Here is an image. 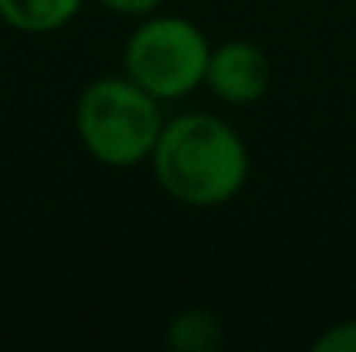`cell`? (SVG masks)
I'll use <instances>...</instances> for the list:
<instances>
[{"label": "cell", "instance_id": "6da1fadb", "mask_svg": "<svg viewBox=\"0 0 356 352\" xmlns=\"http://www.w3.org/2000/svg\"><path fill=\"white\" fill-rule=\"evenodd\" d=\"M156 187L194 211L236 201L249 183L252 156L232 121L211 111L170 115L149 156Z\"/></svg>", "mask_w": 356, "mask_h": 352}, {"label": "cell", "instance_id": "7a4b0ae2", "mask_svg": "<svg viewBox=\"0 0 356 352\" xmlns=\"http://www.w3.org/2000/svg\"><path fill=\"white\" fill-rule=\"evenodd\" d=\"M166 104L124 73L87 80L73 101V131L80 149L104 169L149 166L156 138L166 124Z\"/></svg>", "mask_w": 356, "mask_h": 352}, {"label": "cell", "instance_id": "3957f363", "mask_svg": "<svg viewBox=\"0 0 356 352\" xmlns=\"http://www.w3.org/2000/svg\"><path fill=\"white\" fill-rule=\"evenodd\" d=\"M211 38L197 21L170 10H156L135 21L121 45V73L149 90L163 104L187 101L204 90Z\"/></svg>", "mask_w": 356, "mask_h": 352}, {"label": "cell", "instance_id": "277c9868", "mask_svg": "<svg viewBox=\"0 0 356 352\" xmlns=\"http://www.w3.org/2000/svg\"><path fill=\"white\" fill-rule=\"evenodd\" d=\"M273 87V62L266 49L252 38H225L211 45L204 90L229 104V108H252Z\"/></svg>", "mask_w": 356, "mask_h": 352}, {"label": "cell", "instance_id": "5b68a950", "mask_svg": "<svg viewBox=\"0 0 356 352\" xmlns=\"http://www.w3.org/2000/svg\"><path fill=\"white\" fill-rule=\"evenodd\" d=\"M163 346L173 352H218L225 346V321L215 308L187 304L170 315L163 328Z\"/></svg>", "mask_w": 356, "mask_h": 352}, {"label": "cell", "instance_id": "8992f818", "mask_svg": "<svg viewBox=\"0 0 356 352\" xmlns=\"http://www.w3.org/2000/svg\"><path fill=\"white\" fill-rule=\"evenodd\" d=\"M87 0H0V21L17 35H56L70 28Z\"/></svg>", "mask_w": 356, "mask_h": 352}, {"label": "cell", "instance_id": "52a82bcc", "mask_svg": "<svg viewBox=\"0 0 356 352\" xmlns=\"http://www.w3.org/2000/svg\"><path fill=\"white\" fill-rule=\"evenodd\" d=\"M312 352H356V318L325 325L312 339Z\"/></svg>", "mask_w": 356, "mask_h": 352}, {"label": "cell", "instance_id": "ba28073f", "mask_svg": "<svg viewBox=\"0 0 356 352\" xmlns=\"http://www.w3.org/2000/svg\"><path fill=\"white\" fill-rule=\"evenodd\" d=\"M104 10L118 14V17H145V14H156L166 7V0H97Z\"/></svg>", "mask_w": 356, "mask_h": 352}]
</instances>
